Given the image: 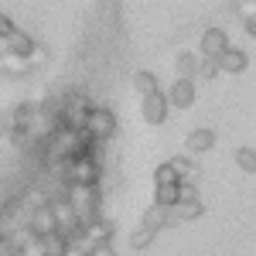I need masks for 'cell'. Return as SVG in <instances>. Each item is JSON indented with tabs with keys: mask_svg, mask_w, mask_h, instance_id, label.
<instances>
[{
	"mask_svg": "<svg viewBox=\"0 0 256 256\" xmlns=\"http://www.w3.org/2000/svg\"><path fill=\"white\" fill-rule=\"evenodd\" d=\"M242 28H246V34H250V38H256V14L242 20Z\"/></svg>",
	"mask_w": 256,
	"mask_h": 256,
	"instance_id": "cell-30",
	"label": "cell"
},
{
	"mask_svg": "<svg viewBox=\"0 0 256 256\" xmlns=\"http://www.w3.org/2000/svg\"><path fill=\"white\" fill-rule=\"evenodd\" d=\"M218 65H222V72H229V76H239V72H246V68H250V55L229 44V48L218 55Z\"/></svg>",
	"mask_w": 256,
	"mask_h": 256,
	"instance_id": "cell-12",
	"label": "cell"
},
{
	"mask_svg": "<svg viewBox=\"0 0 256 256\" xmlns=\"http://www.w3.org/2000/svg\"><path fill=\"white\" fill-rule=\"evenodd\" d=\"M168 99H171V106H178V110H188V106L195 102V82L178 76V79L171 82V89H168Z\"/></svg>",
	"mask_w": 256,
	"mask_h": 256,
	"instance_id": "cell-6",
	"label": "cell"
},
{
	"mask_svg": "<svg viewBox=\"0 0 256 256\" xmlns=\"http://www.w3.org/2000/svg\"><path fill=\"white\" fill-rule=\"evenodd\" d=\"M181 198V181H171V184H154V202L160 205H174Z\"/></svg>",
	"mask_w": 256,
	"mask_h": 256,
	"instance_id": "cell-18",
	"label": "cell"
},
{
	"mask_svg": "<svg viewBox=\"0 0 256 256\" xmlns=\"http://www.w3.org/2000/svg\"><path fill=\"white\" fill-rule=\"evenodd\" d=\"M41 239H44V253L48 256H65V246H68L65 232H48V236H41Z\"/></svg>",
	"mask_w": 256,
	"mask_h": 256,
	"instance_id": "cell-19",
	"label": "cell"
},
{
	"mask_svg": "<svg viewBox=\"0 0 256 256\" xmlns=\"http://www.w3.org/2000/svg\"><path fill=\"white\" fill-rule=\"evenodd\" d=\"M52 208H55V218H58V229L65 232V236H72V232H76V229L82 226L79 212L72 208V202H68V198H58V202H52Z\"/></svg>",
	"mask_w": 256,
	"mask_h": 256,
	"instance_id": "cell-5",
	"label": "cell"
},
{
	"mask_svg": "<svg viewBox=\"0 0 256 256\" xmlns=\"http://www.w3.org/2000/svg\"><path fill=\"white\" fill-rule=\"evenodd\" d=\"M171 181H181L174 171V164L168 160V164H158V171H154V184H171Z\"/></svg>",
	"mask_w": 256,
	"mask_h": 256,
	"instance_id": "cell-24",
	"label": "cell"
},
{
	"mask_svg": "<svg viewBox=\"0 0 256 256\" xmlns=\"http://www.w3.org/2000/svg\"><path fill=\"white\" fill-rule=\"evenodd\" d=\"M89 256H116V253H113V242H99V246H92Z\"/></svg>",
	"mask_w": 256,
	"mask_h": 256,
	"instance_id": "cell-29",
	"label": "cell"
},
{
	"mask_svg": "<svg viewBox=\"0 0 256 256\" xmlns=\"http://www.w3.org/2000/svg\"><path fill=\"white\" fill-rule=\"evenodd\" d=\"M171 164H174V171H178V178H181V184H198V178H202V168L195 164V158H192V154L171 158Z\"/></svg>",
	"mask_w": 256,
	"mask_h": 256,
	"instance_id": "cell-13",
	"label": "cell"
},
{
	"mask_svg": "<svg viewBox=\"0 0 256 256\" xmlns=\"http://www.w3.org/2000/svg\"><path fill=\"white\" fill-rule=\"evenodd\" d=\"M236 164L242 168V171H256V150H250V147H239V150H236Z\"/></svg>",
	"mask_w": 256,
	"mask_h": 256,
	"instance_id": "cell-26",
	"label": "cell"
},
{
	"mask_svg": "<svg viewBox=\"0 0 256 256\" xmlns=\"http://www.w3.org/2000/svg\"><path fill=\"white\" fill-rule=\"evenodd\" d=\"M218 72H222V65H218V58H212V55H202V65H198V76H202V79H216Z\"/></svg>",
	"mask_w": 256,
	"mask_h": 256,
	"instance_id": "cell-25",
	"label": "cell"
},
{
	"mask_svg": "<svg viewBox=\"0 0 256 256\" xmlns=\"http://www.w3.org/2000/svg\"><path fill=\"white\" fill-rule=\"evenodd\" d=\"M86 126H89V130H92V137L102 144V140H110L113 134H116V116H113V110H102V106H96V110H89Z\"/></svg>",
	"mask_w": 256,
	"mask_h": 256,
	"instance_id": "cell-4",
	"label": "cell"
},
{
	"mask_svg": "<svg viewBox=\"0 0 256 256\" xmlns=\"http://www.w3.org/2000/svg\"><path fill=\"white\" fill-rule=\"evenodd\" d=\"M154 236H158V232H154L150 226H144V222H140V229L130 236V246H134V250H144V246H150V239H154Z\"/></svg>",
	"mask_w": 256,
	"mask_h": 256,
	"instance_id": "cell-23",
	"label": "cell"
},
{
	"mask_svg": "<svg viewBox=\"0 0 256 256\" xmlns=\"http://www.w3.org/2000/svg\"><path fill=\"white\" fill-rule=\"evenodd\" d=\"M134 89H137L140 96L158 92V79H154V72H134Z\"/></svg>",
	"mask_w": 256,
	"mask_h": 256,
	"instance_id": "cell-21",
	"label": "cell"
},
{
	"mask_svg": "<svg viewBox=\"0 0 256 256\" xmlns=\"http://www.w3.org/2000/svg\"><path fill=\"white\" fill-rule=\"evenodd\" d=\"M4 44H7V52H18V55H28V58L38 52V44L31 41V34H28V31H18V28L4 38Z\"/></svg>",
	"mask_w": 256,
	"mask_h": 256,
	"instance_id": "cell-14",
	"label": "cell"
},
{
	"mask_svg": "<svg viewBox=\"0 0 256 256\" xmlns=\"http://www.w3.org/2000/svg\"><path fill=\"white\" fill-rule=\"evenodd\" d=\"M174 208L171 205H160V202H154L147 212H144V226H150L154 232H160V229H168V226H174Z\"/></svg>",
	"mask_w": 256,
	"mask_h": 256,
	"instance_id": "cell-7",
	"label": "cell"
},
{
	"mask_svg": "<svg viewBox=\"0 0 256 256\" xmlns=\"http://www.w3.org/2000/svg\"><path fill=\"white\" fill-rule=\"evenodd\" d=\"M31 232H38V236H48V232H62L58 229V218H55V208L52 205H41L31 212Z\"/></svg>",
	"mask_w": 256,
	"mask_h": 256,
	"instance_id": "cell-8",
	"label": "cell"
},
{
	"mask_svg": "<svg viewBox=\"0 0 256 256\" xmlns=\"http://www.w3.org/2000/svg\"><path fill=\"white\" fill-rule=\"evenodd\" d=\"M168 110H171V99L164 96V92H147V96H140V116L147 120L150 126H160L164 120H168Z\"/></svg>",
	"mask_w": 256,
	"mask_h": 256,
	"instance_id": "cell-3",
	"label": "cell"
},
{
	"mask_svg": "<svg viewBox=\"0 0 256 256\" xmlns=\"http://www.w3.org/2000/svg\"><path fill=\"white\" fill-rule=\"evenodd\" d=\"M226 48H229V34H226L222 28H208V31L202 34V44H198V52H202V55H212V58H218Z\"/></svg>",
	"mask_w": 256,
	"mask_h": 256,
	"instance_id": "cell-9",
	"label": "cell"
},
{
	"mask_svg": "<svg viewBox=\"0 0 256 256\" xmlns=\"http://www.w3.org/2000/svg\"><path fill=\"white\" fill-rule=\"evenodd\" d=\"M65 181H68V184H72V181L96 184V181H99V160H96V154L89 150V154H76V158H68V164H65Z\"/></svg>",
	"mask_w": 256,
	"mask_h": 256,
	"instance_id": "cell-2",
	"label": "cell"
},
{
	"mask_svg": "<svg viewBox=\"0 0 256 256\" xmlns=\"http://www.w3.org/2000/svg\"><path fill=\"white\" fill-rule=\"evenodd\" d=\"M86 120H89V106H86V99H72L68 102V110H65V123L68 126H86Z\"/></svg>",
	"mask_w": 256,
	"mask_h": 256,
	"instance_id": "cell-15",
	"label": "cell"
},
{
	"mask_svg": "<svg viewBox=\"0 0 256 256\" xmlns=\"http://www.w3.org/2000/svg\"><path fill=\"white\" fill-rule=\"evenodd\" d=\"M10 31H14V20H10V18H7V14H4V10H0V41L7 38Z\"/></svg>",
	"mask_w": 256,
	"mask_h": 256,
	"instance_id": "cell-28",
	"label": "cell"
},
{
	"mask_svg": "<svg viewBox=\"0 0 256 256\" xmlns=\"http://www.w3.org/2000/svg\"><path fill=\"white\" fill-rule=\"evenodd\" d=\"M82 236L89 246H99V242H110L113 239V222H106V218H89L86 226H82Z\"/></svg>",
	"mask_w": 256,
	"mask_h": 256,
	"instance_id": "cell-10",
	"label": "cell"
},
{
	"mask_svg": "<svg viewBox=\"0 0 256 256\" xmlns=\"http://www.w3.org/2000/svg\"><path fill=\"white\" fill-rule=\"evenodd\" d=\"M0 65H4V72H10V76H20V72H28L31 58H28V55H18V52H7V48H4V58H0Z\"/></svg>",
	"mask_w": 256,
	"mask_h": 256,
	"instance_id": "cell-16",
	"label": "cell"
},
{
	"mask_svg": "<svg viewBox=\"0 0 256 256\" xmlns=\"http://www.w3.org/2000/svg\"><path fill=\"white\" fill-rule=\"evenodd\" d=\"M20 256H48L44 253V239H41L38 232H31V236L20 242Z\"/></svg>",
	"mask_w": 256,
	"mask_h": 256,
	"instance_id": "cell-22",
	"label": "cell"
},
{
	"mask_svg": "<svg viewBox=\"0 0 256 256\" xmlns=\"http://www.w3.org/2000/svg\"><path fill=\"white\" fill-rule=\"evenodd\" d=\"M171 208H174L178 222H192V218H198L202 212H205V208H202V198H195V202H174Z\"/></svg>",
	"mask_w": 256,
	"mask_h": 256,
	"instance_id": "cell-17",
	"label": "cell"
},
{
	"mask_svg": "<svg viewBox=\"0 0 256 256\" xmlns=\"http://www.w3.org/2000/svg\"><path fill=\"white\" fill-rule=\"evenodd\" d=\"M65 198H68V202H72V208L79 212L82 226H86L89 218H96V212H99V188H96V184L72 181V184H68V192H65Z\"/></svg>",
	"mask_w": 256,
	"mask_h": 256,
	"instance_id": "cell-1",
	"label": "cell"
},
{
	"mask_svg": "<svg viewBox=\"0 0 256 256\" xmlns=\"http://www.w3.org/2000/svg\"><path fill=\"white\" fill-rule=\"evenodd\" d=\"M198 65H202V58H195L192 52H184V55H178V62H174L178 76H184V79H192V76H198Z\"/></svg>",
	"mask_w": 256,
	"mask_h": 256,
	"instance_id": "cell-20",
	"label": "cell"
},
{
	"mask_svg": "<svg viewBox=\"0 0 256 256\" xmlns=\"http://www.w3.org/2000/svg\"><path fill=\"white\" fill-rule=\"evenodd\" d=\"M232 10H236L242 20L253 18V14H256V0H236V4H232Z\"/></svg>",
	"mask_w": 256,
	"mask_h": 256,
	"instance_id": "cell-27",
	"label": "cell"
},
{
	"mask_svg": "<svg viewBox=\"0 0 256 256\" xmlns=\"http://www.w3.org/2000/svg\"><path fill=\"white\" fill-rule=\"evenodd\" d=\"M212 147H216V130H208V126H195L188 134V140H184V150L188 154H205Z\"/></svg>",
	"mask_w": 256,
	"mask_h": 256,
	"instance_id": "cell-11",
	"label": "cell"
}]
</instances>
